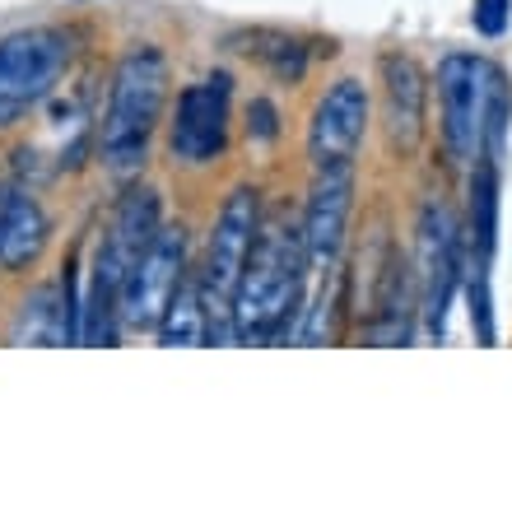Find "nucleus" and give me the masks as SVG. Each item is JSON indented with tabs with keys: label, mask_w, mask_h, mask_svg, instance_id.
Listing matches in <instances>:
<instances>
[{
	"label": "nucleus",
	"mask_w": 512,
	"mask_h": 512,
	"mask_svg": "<svg viewBox=\"0 0 512 512\" xmlns=\"http://www.w3.org/2000/svg\"><path fill=\"white\" fill-rule=\"evenodd\" d=\"M229 75H210V80L191 84L177 98V122H173V154L187 163H205L224 149L229 131Z\"/></svg>",
	"instance_id": "9"
},
{
	"label": "nucleus",
	"mask_w": 512,
	"mask_h": 512,
	"mask_svg": "<svg viewBox=\"0 0 512 512\" xmlns=\"http://www.w3.org/2000/svg\"><path fill=\"white\" fill-rule=\"evenodd\" d=\"M303 233L294 229H266L256 233L252 256H247L238 289H233V336L261 340L289 317L303 289Z\"/></svg>",
	"instance_id": "2"
},
{
	"label": "nucleus",
	"mask_w": 512,
	"mask_h": 512,
	"mask_svg": "<svg viewBox=\"0 0 512 512\" xmlns=\"http://www.w3.org/2000/svg\"><path fill=\"white\" fill-rule=\"evenodd\" d=\"M256 243V191L238 187L224 201L210 233V256H205V312H210V340H229L233 336V289L243 275L247 256Z\"/></svg>",
	"instance_id": "4"
},
{
	"label": "nucleus",
	"mask_w": 512,
	"mask_h": 512,
	"mask_svg": "<svg viewBox=\"0 0 512 512\" xmlns=\"http://www.w3.org/2000/svg\"><path fill=\"white\" fill-rule=\"evenodd\" d=\"M14 345H61V340H80V308L70 303V284H66V308H56L52 289L24 298V308L14 317Z\"/></svg>",
	"instance_id": "14"
},
{
	"label": "nucleus",
	"mask_w": 512,
	"mask_h": 512,
	"mask_svg": "<svg viewBox=\"0 0 512 512\" xmlns=\"http://www.w3.org/2000/svg\"><path fill=\"white\" fill-rule=\"evenodd\" d=\"M336 308H340V289H326L322 284L317 303L308 308V322H303V331H298V345H326L331 331H336Z\"/></svg>",
	"instance_id": "17"
},
{
	"label": "nucleus",
	"mask_w": 512,
	"mask_h": 512,
	"mask_svg": "<svg viewBox=\"0 0 512 512\" xmlns=\"http://www.w3.org/2000/svg\"><path fill=\"white\" fill-rule=\"evenodd\" d=\"M182 261H187V233L182 229H159L154 247L140 256V266L126 275L122 284V322L135 331L159 326L168 298L182 284Z\"/></svg>",
	"instance_id": "8"
},
{
	"label": "nucleus",
	"mask_w": 512,
	"mask_h": 512,
	"mask_svg": "<svg viewBox=\"0 0 512 512\" xmlns=\"http://www.w3.org/2000/svg\"><path fill=\"white\" fill-rule=\"evenodd\" d=\"M154 238H159V196L149 187L126 191L94 261V294H89L94 322H89V340H103V345L112 340V308H122L126 275L140 266V256L154 247Z\"/></svg>",
	"instance_id": "3"
},
{
	"label": "nucleus",
	"mask_w": 512,
	"mask_h": 512,
	"mask_svg": "<svg viewBox=\"0 0 512 512\" xmlns=\"http://www.w3.org/2000/svg\"><path fill=\"white\" fill-rule=\"evenodd\" d=\"M461 280V229L443 201H424L419 210V289H424V322L438 340L447 336V308Z\"/></svg>",
	"instance_id": "7"
},
{
	"label": "nucleus",
	"mask_w": 512,
	"mask_h": 512,
	"mask_svg": "<svg viewBox=\"0 0 512 512\" xmlns=\"http://www.w3.org/2000/svg\"><path fill=\"white\" fill-rule=\"evenodd\" d=\"M201 312H205V294L196 289V284H177V294L168 298V308H163V317H159V340L163 345H201L205 340V322H201Z\"/></svg>",
	"instance_id": "16"
},
{
	"label": "nucleus",
	"mask_w": 512,
	"mask_h": 512,
	"mask_svg": "<svg viewBox=\"0 0 512 512\" xmlns=\"http://www.w3.org/2000/svg\"><path fill=\"white\" fill-rule=\"evenodd\" d=\"M471 233L480 261H489L499 243V163L494 159L475 163L471 173Z\"/></svg>",
	"instance_id": "15"
},
{
	"label": "nucleus",
	"mask_w": 512,
	"mask_h": 512,
	"mask_svg": "<svg viewBox=\"0 0 512 512\" xmlns=\"http://www.w3.org/2000/svg\"><path fill=\"white\" fill-rule=\"evenodd\" d=\"M247 131H252V140H275L280 135V117H275V103H266V98H256L252 108H247Z\"/></svg>",
	"instance_id": "20"
},
{
	"label": "nucleus",
	"mask_w": 512,
	"mask_h": 512,
	"mask_svg": "<svg viewBox=\"0 0 512 512\" xmlns=\"http://www.w3.org/2000/svg\"><path fill=\"white\" fill-rule=\"evenodd\" d=\"M350 201H354L350 163L317 168V182H312V196H308V215H303V247H308L312 261H336L340 256Z\"/></svg>",
	"instance_id": "11"
},
{
	"label": "nucleus",
	"mask_w": 512,
	"mask_h": 512,
	"mask_svg": "<svg viewBox=\"0 0 512 512\" xmlns=\"http://www.w3.org/2000/svg\"><path fill=\"white\" fill-rule=\"evenodd\" d=\"M499 66L480 56H447L438 66V94H443V140L457 163L480 159L489 117V89H494Z\"/></svg>",
	"instance_id": "6"
},
{
	"label": "nucleus",
	"mask_w": 512,
	"mask_h": 512,
	"mask_svg": "<svg viewBox=\"0 0 512 512\" xmlns=\"http://www.w3.org/2000/svg\"><path fill=\"white\" fill-rule=\"evenodd\" d=\"M475 28L485 33V38H499L503 28H508L512 19V0H475Z\"/></svg>",
	"instance_id": "19"
},
{
	"label": "nucleus",
	"mask_w": 512,
	"mask_h": 512,
	"mask_svg": "<svg viewBox=\"0 0 512 512\" xmlns=\"http://www.w3.org/2000/svg\"><path fill=\"white\" fill-rule=\"evenodd\" d=\"M163 98H168V61L154 47L126 52L112 75L108 117H103V163L117 177L140 173L149 135L159 126Z\"/></svg>",
	"instance_id": "1"
},
{
	"label": "nucleus",
	"mask_w": 512,
	"mask_h": 512,
	"mask_svg": "<svg viewBox=\"0 0 512 512\" xmlns=\"http://www.w3.org/2000/svg\"><path fill=\"white\" fill-rule=\"evenodd\" d=\"M70 66V38L56 28H24L0 38V131L56 89Z\"/></svg>",
	"instance_id": "5"
},
{
	"label": "nucleus",
	"mask_w": 512,
	"mask_h": 512,
	"mask_svg": "<svg viewBox=\"0 0 512 512\" xmlns=\"http://www.w3.org/2000/svg\"><path fill=\"white\" fill-rule=\"evenodd\" d=\"M47 247V215L24 187H0V266L24 270Z\"/></svg>",
	"instance_id": "13"
},
{
	"label": "nucleus",
	"mask_w": 512,
	"mask_h": 512,
	"mask_svg": "<svg viewBox=\"0 0 512 512\" xmlns=\"http://www.w3.org/2000/svg\"><path fill=\"white\" fill-rule=\"evenodd\" d=\"M368 126V94L359 80H340L331 84V94L317 103L312 112V131H308V159L317 168L331 163H350L359 140Z\"/></svg>",
	"instance_id": "10"
},
{
	"label": "nucleus",
	"mask_w": 512,
	"mask_h": 512,
	"mask_svg": "<svg viewBox=\"0 0 512 512\" xmlns=\"http://www.w3.org/2000/svg\"><path fill=\"white\" fill-rule=\"evenodd\" d=\"M382 94H387V145L410 154L424 135V70L401 52L382 56Z\"/></svg>",
	"instance_id": "12"
},
{
	"label": "nucleus",
	"mask_w": 512,
	"mask_h": 512,
	"mask_svg": "<svg viewBox=\"0 0 512 512\" xmlns=\"http://www.w3.org/2000/svg\"><path fill=\"white\" fill-rule=\"evenodd\" d=\"M471 322L480 345H494V308H489V261H475L471 275Z\"/></svg>",
	"instance_id": "18"
}]
</instances>
